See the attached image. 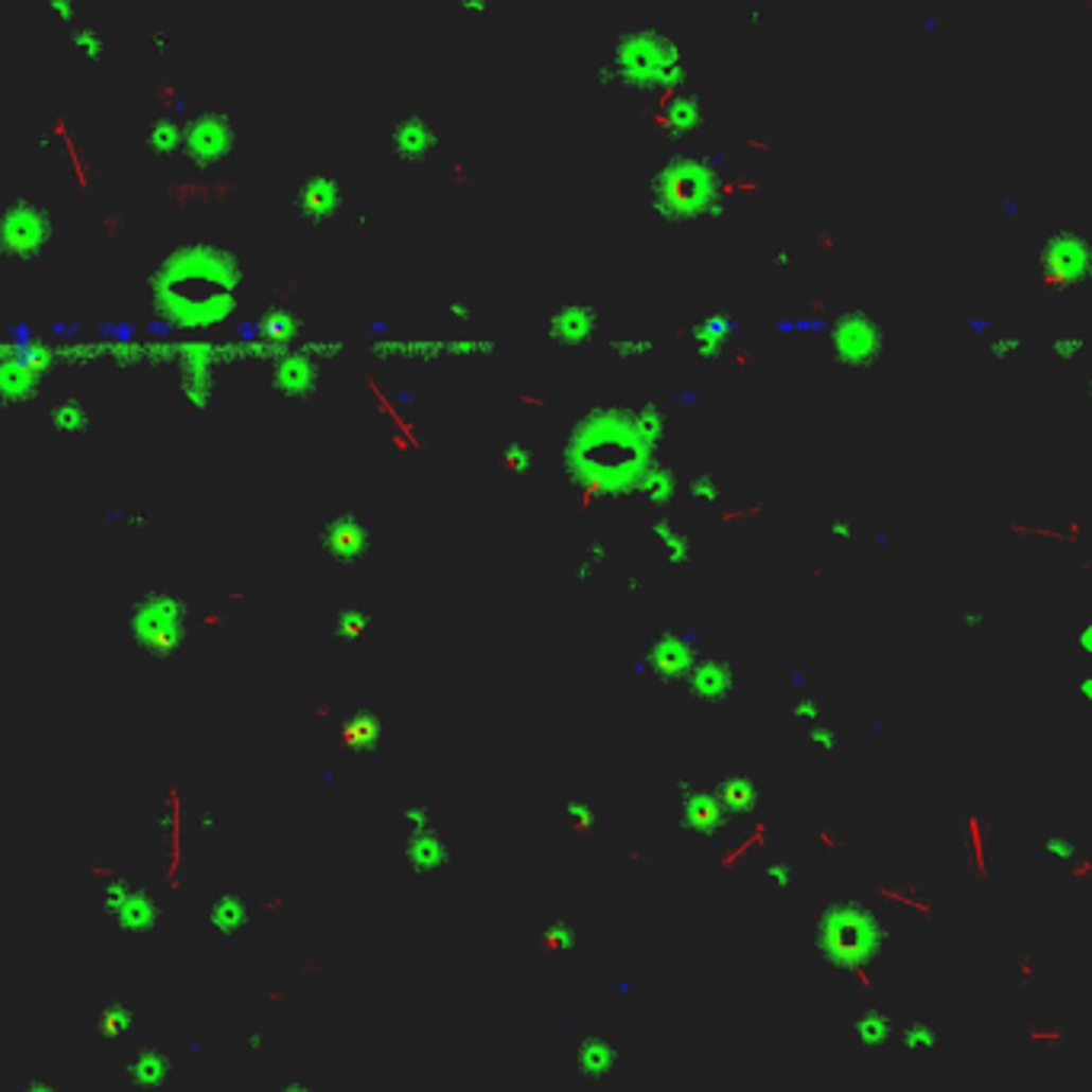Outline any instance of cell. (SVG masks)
Segmentation results:
<instances>
[{
  "label": "cell",
  "mask_w": 1092,
  "mask_h": 1092,
  "mask_svg": "<svg viewBox=\"0 0 1092 1092\" xmlns=\"http://www.w3.org/2000/svg\"><path fill=\"white\" fill-rule=\"evenodd\" d=\"M1016 971H1019V984L1022 987H1035V981H1038V974H1041V968H1038V962H1035V955H1019V962H1016Z\"/></svg>",
  "instance_id": "277c9868"
},
{
  "label": "cell",
  "mask_w": 1092,
  "mask_h": 1092,
  "mask_svg": "<svg viewBox=\"0 0 1092 1092\" xmlns=\"http://www.w3.org/2000/svg\"><path fill=\"white\" fill-rule=\"evenodd\" d=\"M1070 1038V1032L1057 1022H1032L1025 1028V1041L1035 1047H1060Z\"/></svg>",
  "instance_id": "7a4b0ae2"
},
{
  "label": "cell",
  "mask_w": 1092,
  "mask_h": 1092,
  "mask_svg": "<svg viewBox=\"0 0 1092 1092\" xmlns=\"http://www.w3.org/2000/svg\"><path fill=\"white\" fill-rule=\"evenodd\" d=\"M1047 857H1057V860H1073V847L1063 844V841H1047Z\"/></svg>",
  "instance_id": "52a82bcc"
},
{
  "label": "cell",
  "mask_w": 1092,
  "mask_h": 1092,
  "mask_svg": "<svg viewBox=\"0 0 1092 1092\" xmlns=\"http://www.w3.org/2000/svg\"><path fill=\"white\" fill-rule=\"evenodd\" d=\"M1067 873H1070V879H1086V876H1092V863H1073Z\"/></svg>",
  "instance_id": "ba28073f"
},
{
  "label": "cell",
  "mask_w": 1092,
  "mask_h": 1092,
  "mask_svg": "<svg viewBox=\"0 0 1092 1092\" xmlns=\"http://www.w3.org/2000/svg\"><path fill=\"white\" fill-rule=\"evenodd\" d=\"M866 1022H863V1038L876 1047L882 1038H885V1032H888V1025H885V1019L882 1016H863Z\"/></svg>",
  "instance_id": "8992f818"
},
{
  "label": "cell",
  "mask_w": 1092,
  "mask_h": 1092,
  "mask_svg": "<svg viewBox=\"0 0 1092 1092\" xmlns=\"http://www.w3.org/2000/svg\"><path fill=\"white\" fill-rule=\"evenodd\" d=\"M288 1092H304V1089H288Z\"/></svg>",
  "instance_id": "9c48e42d"
},
{
  "label": "cell",
  "mask_w": 1092,
  "mask_h": 1092,
  "mask_svg": "<svg viewBox=\"0 0 1092 1092\" xmlns=\"http://www.w3.org/2000/svg\"><path fill=\"white\" fill-rule=\"evenodd\" d=\"M211 128H214V122H198V125L192 128V135H189L192 151H198V154H214V151L224 147V141H217V135H211Z\"/></svg>",
  "instance_id": "3957f363"
},
{
  "label": "cell",
  "mask_w": 1092,
  "mask_h": 1092,
  "mask_svg": "<svg viewBox=\"0 0 1092 1092\" xmlns=\"http://www.w3.org/2000/svg\"><path fill=\"white\" fill-rule=\"evenodd\" d=\"M882 349V333L873 320H863V317H853L844 323V330L838 333V352L847 365L853 368H866L873 365V358L879 355Z\"/></svg>",
  "instance_id": "6da1fadb"
},
{
  "label": "cell",
  "mask_w": 1092,
  "mask_h": 1092,
  "mask_svg": "<svg viewBox=\"0 0 1092 1092\" xmlns=\"http://www.w3.org/2000/svg\"><path fill=\"white\" fill-rule=\"evenodd\" d=\"M908 1044H911V1047H936V1044H939V1032L930 1028V1025L911 1028V1032H908Z\"/></svg>",
  "instance_id": "5b68a950"
}]
</instances>
